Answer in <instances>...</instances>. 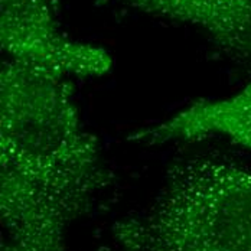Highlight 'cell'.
<instances>
[{
  "instance_id": "cell-4",
  "label": "cell",
  "mask_w": 251,
  "mask_h": 251,
  "mask_svg": "<svg viewBox=\"0 0 251 251\" xmlns=\"http://www.w3.org/2000/svg\"><path fill=\"white\" fill-rule=\"evenodd\" d=\"M148 15L203 32L232 58H251V0H122Z\"/></svg>"
},
{
  "instance_id": "cell-6",
  "label": "cell",
  "mask_w": 251,
  "mask_h": 251,
  "mask_svg": "<svg viewBox=\"0 0 251 251\" xmlns=\"http://www.w3.org/2000/svg\"><path fill=\"white\" fill-rule=\"evenodd\" d=\"M1 251H67L64 243H27L9 240Z\"/></svg>"
},
{
  "instance_id": "cell-3",
  "label": "cell",
  "mask_w": 251,
  "mask_h": 251,
  "mask_svg": "<svg viewBox=\"0 0 251 251\" xmlns=\"http://www.w3.org/2000/svg\"><path fill=\"white\" fill-rule=\"evenodd\" d=\"M1 50L9 59L58 75L102 76L111 71L107 50L65 36L50 0H0Z\"/></svg>"
},
{
  "instance_id": "cell-1",
  "label": "cell",
  "mask_w": 251,
  "mask_h": 251,
  "mask_svg": "<svg viewBox=\"0 0 251 251\" xmlns=\"http://www.w3.org/2000/svg\"><path fill=\"white\" fill-rule=\"evenodd\" d=\"M110 185L64 75L7 59L0 73V212L9 240L64 243Z\"/></svg>"
},
{
  "instance_id": "cell-5",
  "label": "cell",
  "mask_w": 251,
  "mask_h": 251,
  "mask_svg": "<svg viewBox=\"0 0 251 251\" xmlns=\"http://www.w3.org/2000/svg\"><path fill=\"white\" fill-rule=\"evenodd\" d=\"M208 136L226 137L251 149V81L228 99L197 102L172 119L136 133L131 140L151 146Z\"/></svg>"
},
{
  "instance_id": "cell-2",
  "label": "cell",
  "mask_w": 251,
  "mask_h": 251,
  "mask_svg": "<svg viewBox=\"0 0 251 251\" xmlns=\"http://www.w3.org/2000/svg\"><path fill=\"white\" fill-rule=\"evenodd\" d=\"M101 251H251V171L223 154L175 163L154 201Z\"/></svg>"
}]
</instances>
